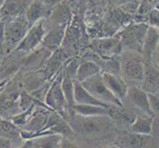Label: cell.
I'll return each mask as SVG.
<instances>
[{
    "label": "cell",
    "instance_id": "27",
    "mask_svg": "<svg viewBox=\"0 0 159 148\" xmlns=\"http://www.w3.org/2000/svg\"><path fill=\"white\" fill-rule=\"evenodd\" d=\"M144 23L148 27L158 29V8H153L145 17Z\"/></svg>",
    "mask_w": 159,
    "mask_h": 148
},
{
    "label": "cell",
    "instance_id": "25",
    "mask_svg": "<svg viewBox=\"0 0 159 148\" xmlns=\"http://www.w3.org/2000/svg\"><path fill=\"white\" fill-rule=\"evenodd\" d=\"M73 80L70 77L66 76H61V90L64 95L65 101L67 103L68 109L75 105L74 102V87H73Z\"/></svg>",
    "mask_w": 159,
    "mask_h": 148
},
{
    "label": "cell",
    "instance_id": "37",
    "mask_svg": "<svg viewBox=\"0 0 159 148\" xmlns=\"http://www.w3.org/2000/svg\"><path fill=\"white\" fill-rule=\"evenodd\" d=\"M105 148H119V147H118L117 145H115V144H114V145H111V146H107V147H105Z\"/></svg>",
    "mask_w": 159,
    "mask_h": 148
},
{
    "label": "cell",
    "instance_id": "7",
    "mask_svg": "<svg viewBox=\"0 0 159 148\" xmlns=\"http://www.w3.org/2000/svg\"><path fill=\"white\" fill-rule=\"evenodd\" d=\"M46 30L45 25H43V20L37 22L36 24L32 25L29 30L27 31L26 35L19 43L15 51L21 52L25 54H28L32 52H34L41 46V43L46 36Z\"/></svg>",
    "mask_w": 159,
    "mask_h": 148
},
{
    "label": "cell",
    "instance_id": "23",
    "mask_svg": "<svg viewBox=\"0 0 159 148\" xmlns=\"http://www.w3.org/2000/svg\"><path fill=\"white\" fill-rule=\"evenodd\" d=\"M62 136L59 134L43 135L32 139V148H58Z\"/></svg>",
    "mask_w": 159,
    "mask_h": 148
},
{
    "label": "cell",
    "instance_id": "8",
    "mask_svg": "<svg viewBox=\"0 0 159 148\" xmlns=\"http://www.w3.org/2000/svg\"><path fill=\"white\" fill-rule=\"evenodd\" d=\"M158 29L148 27L140 51L144 61H151L156 66H158Z\"/></svg>",
    "mask_w": 159,
    "mask_h": 148
},
{
    "label": "cell",
    "instance_id": "16",
    "mask_svg": "<svg viewBox=\"0 0 159 148\" xmlns=\"http://www.w3.org/2000/svg\"><path fill=\"white\" fill-rule=\"evenodd\" d=\"M141 89L146 93H158V66L151 61H144V73Z\"/></svg>",
    "mask_w": 159,
    "mask_h": 148
},
{
    "label": "cell",
    "instance_id": "29",
    "mask_svg": "<svg viewBox=\"0 0 159 148\" xmlns=\"http://www.w3.org/2000/svg\"><path fill=\"white\" fill-rule=\"evenodd\" d=\"M4 27L5 22H3L2 19H0V54H4Z\"/></svg>",
    "mask_w": 159,
    "mask_h": 148
},
{
    "label": "cell",
    "instance_id": "15",
    "mask_svg": "<svg viewBox=\"0 0 159 148\" xmlns=\"http://www.w3.org/2000/svg\"><path fill=\"white\" fill-rule=\"evenodd\" d=\"M102 79L107 88L112 92V94L123 102L128 92L129 85L127 81L124 80L120 75H115L107 72H101Z\"/></svg>",
    "mask_w": 159,
    "mask_h": 148
},
{
    "label": "cell",
    "instance_id": "10",
    "mask_svg": "<svg viewBox=\"0 0 159 148\" xmlns=\"http://www.w3.org/2000/svg\"><path fill=\"white\" fill-rule=\"evenodd\" d=\"M19 96L20 92L17 90L9 91L6 94L0 93V117L11 119L15 114L22 112L19 107Z\"/></svg>",
    "mask_w": 159,
    "mask_h": 148
},
{
    "label": "cell",
    "instance_id": "11",
    "mask_svg": "<svg viewBox=\"0 0 159 148\" xmlns=\"http://www.w3.org/2000/svg\"><path fill=\"white\" fill-rule=\"evenodd\" d=\"M151 135L139 134L130 131H123L117 134L115 145L119 148H144L150 140Z\"/></svg>",
    "mask_w": 159,
    "mask_h": 148
},
{
    "label": "cell",
    "instance_id": "36",
    "mask_svg": "<svg viewBox=\"0 0 159 148\" xmlns=\"http://www.w3.org/2000/svg\"><path fill=\"white\" fill-rule=\"evenodd\" d=\"M4 57H5V56H2V54H0V65L2 64L3 60H4Z\"/></svg>",
    "mask_w": 159,
    "mask_h": 148
},
{
    "label": "cell",
    "instance_id": "12",
    "mask_svg": "<svg viewBox=\"0 0 159 148\" xmlns=\"http://www.w3.org/2000/svg\"><path fill=\"white\" fill-rule=\"evenodd\" d=\"M125 98H127V100L131 105L135 107L136 109H139V111H142L143 114H148V116L151 117H155V114L152 113V111L149 108L147 93L142 90L140 87L136 85L129 86Z\"/></svg>",
    "mask_w": 159,
    "mask_h": 148
},
{
    "label": "cell",
    "instance_id": "17",
    "mask_svg": "<svg viewBox=\"0 0 159 148\" xmlns=\"http://www.w3.org/2000/svg\"><path fill=\"white\" fill-rule=\"evenodd\" d=\"M154 119L155 117H151L145 114H136L134 122L129 124L128 130L139 134L151 135Z\"/></svg>",
    "mask_w": 159,
    "mask_h": 148
},
{
    "label": "cell",
    "instance_id": "3",
    "mask_svg": "<svg viewBox=\"0 0 159 148\" xmlns=\"http://www.w3.org/2000/svg\"><path fill=\"white\" fill-rule=\"evenodd\" d=\"M30 25L28 24L25 15L16 16L5 23L4 27V54L14 52L19 43L29 30Z\"/></svg>",
    "mask_w": 159,
    "mask_h": 148
},
{
    "label": "cell",
    "instance_id": "1",
    "mask_svg": "<svg viewBox=\"0 0 159 148\" xmlns=\"http://www.w3.org/2000/svg\"><path fill=\"white\" fill-rule=\"evenodd\" d=\"M67 123L73 129L74 133H79L85 137L99 136L107 132L111 127L110 118L107 116L82 117L73 112L69 114Z\"/></svg>",
    "mask_w": 159,
    "mask_h": 148
},
{
    "label": "cell",
    "instance_id": "33",
    "mask_svg": "<svg viewBox=\"0 0 159 148\" xmlns=\"http://www.w3.org/2000/svg\"><path fill=\"white\" fill-rule=\"evenodd\" d=\"M18 148H32V139L27 140L23 145L19 146Z\"/></svg>",
    "mask_w": 159,
    "mask_h": 148
},
{
    "label": "cell",
    "instance_id": "31",
    "mask_svg": "<svg viewBox=\"0 0 159 148\" xmlns=\"http://www.w3.org/2000/svg\"><path fill=\"white\" fill-rule=\"evenodd\" d=\"M13 142L8 138L0 137V148H12Z\"/></svg>",
    "mask_w": 159,
    "mask_h": 148
},
{
    "label": "cell",
    "instance_id": "14",
    "mask_svg": "<svg viewBox=\"0 0 159 148\" xmlns=\"http://www.w3.org/2000/svg\"><path fill=\"white\" fill-rule=\"evenodd\" d=\"M52 7L46 5L45 3L41 2L40 0L32 1L25 12V18L30 27L41 20L48 19Z\"/></svg>",
    "mask_w": 159,
    "mask_h": 148
},
{
    "label": "cell",
    "instance_id": "34",
    "mask_svg": "<svg viewBox=\"0 0 159 148\" xmlns=\"http://www.w3.org/2000/svg\"><path fill=\"white\" fill-rule=\"evenodd\" d=\"M77 2H78V0H65V3H66L67 5H72V4H75Z\"/></svg>",
    "mask_w": 159,
    "mask_h": 148
},
{
    "label": "cell",
    "instance_id": "4",
    "mask_svg": "<svg viewBox=\"0 0 159 148\" xmlns=\"http://www.w3.org/2000/svg\"><path fill=\"white\" fill-rule=\"evenodd\" d=\"M43 103L52 111L57 112L63 119H65V117L67 116L68 106L61 90V73H60V69L52 77V83L47 91L45 99H43Z\"/></svg>",
    "mask_w": 159,
    "mask_h": 148
},
{
    "label": "cell",
    "instance_id": "2",
    "mask_svg": "<svg viewBox=\"0 0 159 148\" xmlns=\"http://www.w3.org/2000/svg\"><path fill=\"white\" fill-rule=\"evenodd\" d=\"M120 76L124 80L140 84L143 79L144 60L139 52L125 51L120 53Z\"/></svg>",
    "mask_w": 159,
    "mask_h": 148
},
{
    "label": "cell",
    "instance_id": "20",
    "mask_svg": "<svg viewBox=\"0 0 159 148\" xmlns=\"http://www.w3.org/2000/svg\"><path fill=\"white\" fill-rule=\"evenodd\" d=\"M51 21L53 25H67L71 18V11L66 3H57L50 14Z\"/></svg>",
    "mask_w": 159,
    "mask_h": 148
},
{
    "label": "cell",
    "instance_id": "28",
    "mask_svg": "<svg viewBox=\"0 0 159 148\" xmlns=\"http://www.w3.org/2000/svg\"><path fill=\"white\" fill-rule=\"evenodd\" d=\"M147 98H148V104L149 108L152 111V113L155 114H158V107H159V97L158 93H147Z\"/></svg>",
    "mask_w": 159,
    "mask_h": 148
},
{
    "label": "cell",
    "instance_id": "30",
    "mask_svg": "<svg viewBox=\"0 0 159 148\" xmlns=\"http://www.w3.org/2000/svg\"><path fill=\"white\" fill-rule=\"evenodd\" d=\"M58 148H81V147L78 144H76L75 142H73L72 140L62 137V140L60 142V145Z\"/></svg>",
    "mask_w": 159,
    "mask_h": 148
},
{
    "label": "cell",
    "instance_id": "22",
    "mask_svg": "<svg viewBox=\"0 0 159 148\" xmlns=\"http://www.w3.org/2000/svg\"><path fill=\"white\" fill-rule=\"evenodd\" d=\"M21 129L15 125L11 119H6L0 117V137L8 138L12 142L21 141Z\"/></svg>",
    "mask_w": 159,
    "mask_h": 148
},
{
    "label": "cell",
    "instance_id": "19",
    "mask_svg": "<svg viewBox=\"0 0 159 148\" xmlns=\"http://www.w3.org/2000/svg\"><path fill=\"white\" fill-rule=\"evenodd\" d=\"M101 73V68L96 62L90 59H84L79 62V65L76 69L75 79L78 82H83L92 76Z\"/></svg>",
    "mask_w": 159,
    "mask_h": 148
},
{
    "label": "cell",
    "instance_id": "21",
    "mask_svg": "<svg viewBox=\"0 0 159 148\" xmlns=\"http://www.w3.org/2000/svg\"><path fill=\"white\" fill-rule=\"evenodd\" d=\"M109 107V106H108ZM108 107L96 106V105H78L75 104L70 108L74 114L82 117H98L107 116L108 117Z\"/></svg>",
    "mask_w": 159,
    "mask_h": 148
},
{
    "label": "cell",
    "instance_id": "13",
    "mask_svg": "<svg viewBox=\"0 0 159 148\" xmlns=\"http://www.w3.org/2000/svg\"><path fill=\"white\" fill-rule=\"evenodd\" d=\"M66 27L67 25H53L52 28L47 31L41 46L52 53L56 52L61 46Z\"/></svg>",
    "mask_w": 159,
    "mask_h": 148
},
{
    "label": "cell",
    "instance_id": "18",
    "mask_svg": "<svg viewBox=\"0 0 159 148\" xmlns=\"http://www.w3.org/2000/svg\"><path fill=\"white\" fill-rule=\"evenodd\" d=\"M73 87H74V102L78 105H96L102 107H108L109 105L103 103L96 98L93 97L90 93L87 91L80 82L76 79L73 80Z\"/></svg>",
    "mask_w": 159,
    "mask_h": 148
},
{
    "label": "cell",
    "instance_id": "39",
    "mask_svg": "<svg viewBox=\"0 0 159 148\" xmlns=\"http://www.w3.org/2000/svg\"><path fill=\"white\" fill-rule=\"evenodd\" d=\"M155 1H157V2H158V0H155Z\"/></svg>",
    "mask_w": 159,
    "mask_h": 148
},
{
    "label": "cell",
    "instance_id": "35",
    "mask_svg": "<svg viewBox=\"0 0 159 148\" xmlns=\"http://www.w3.org/2000/svg\"><path fill=\"white\" fill-rule=\"evenodd\" d=\"M5 2H6V0H0V11L2 10V8H3V6H4Z\"/></svg>",
    "mask_w": 159,
    "mask_h": 148
},
{
    "label": "cell",
    "instance_id": "6",
    "mask_svg": "<svg viewBox=\"0 0 159 148\" xmlns=\"http://www.w3.org/2000/svg\"><path fill=\"white\" fill-rule=\"evenodd\" d=\"M147 28H148V26L145 23L134 24L125 28V30L119 35V40L120 41L122 47H125L127 51H133L140 53L141 46L143 43Z\"/></svg>",
    "mask_w": 159,
    "mask_h": 148
},
{
    "label": "cell",
    "instance_id": "32",
    "mask_svg": "<svg viewBox=\"0 0 159 148\" xmlns=\"http://www.w3.org/2000/svg\"><path fill=\"white\" fill-rule=\"evenodd\" d=\"M41 2L45 3L46 5H48V6H54L57 3H58V0H40Z\"/></svg>",
    "mask_w": 159,
    "mask_h": 148
},
{
    "label": "cell",
    "instance_id": "9",
    "mask_svg": "<svg viewBox=\"0 0 159 148\" xmlns=\"http://www.w3.org/2000/svg\"><path fill=\"white\" fill-rule=\"evenodd\" d=\"M92 48L102 58H110L119 56L122 52L123 47L119 38H105L93 42Z\"/></svg>",
    "mask_w": 159,
    "mask_h": 148
},
{
    "label": "cell",
    "instance_id": "38",
    "mask_svg": "<svg viewBox=\"0 0 159 148\" xmlns=\"http://www.w3.org/2000/svg\"><path fill=\"white\" fill-rule=\"evenodd\" d=\"M61 1H63V0H58V2H61Z\"/></svg>",
    "mask_w": 159,
    "mask_h": 148
},
{
    "label": "cell",
    "instance_id": "24",
    "mask_svg": "<svg viewBox=\"0 0 159 148\" xmlns=\"http://www.w3.org/2000/svg\"><path fill=\"white\" fill-rule=\"evenodd\" d=\"M108 117L113 120L124 124H130L134 122L128 113L125 111L124 107H119L116 105H109L108 107Z\"/></svg>",
    "mask_w": 159,
    "mask_h": 148
},
{
    "label": "cell",
    "instance_id": "5",
    "mask_svg": "<svg viewBox=\"0 0 159 148\" xmlns=\"http://www.w3.org/2000/svg\"><path fill=\"white\" fill-rule=\"evenodd\" d=\"M81 84L97 100L105 103L107 105H116L119 107H124L123 102L119 100L117 97H115L112 94V92L107 88V86L102 79L101 73L86 79L85 81L81 82Z\"/></svg>",
    "mask_w": 159,
    "mask_h": 148
},
{
    "label": "cell",
    "instance_id": "26",
    "mask_svg": "<svg viewBox=\"0 0 159 148\" xmlns=\"http://www.w3.org/2000/svg\"><path fill=\"white\" fill-rule=\"evenodd\" d=\"M38 107H40V106L36 105V104L35 105H32L29 109L25 110V111H22L19 114H15L14 117L11 118V122H12L15 125H17L19 128H21L25 123L29 122V119L33 116V114L35 113Z\"/></svg>",
    "mask_w": 159,
    "mask_h": 148
}]
</instances>
